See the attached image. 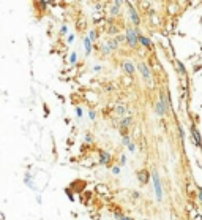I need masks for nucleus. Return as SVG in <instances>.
<instances>
[{"label": "nucleus", "mask_w": 202, "mask_h": 220, "mask_svg": "<svg viewBox=\"0 0 202 220\" xmlns=\"http://www.w3.org/2000/svg\"><path fill=\"white\" fill-rule=\"evenodd\" d=\"M60 35H68V25H62L60 27Z\"/></svg>", "instance_id": "393cba45"}, {"label": "nucleus", "mask_w": 202, "mask_h": 220, "mask_svg": "<svg viewBox=\"0 0 202 220\" xmlns=\"http://www.w3.org/2000/svg\"><path fill=\"white\" fill-rule=\"evenodd\" d=\"M137 70H139V73H141V76H142L145 84H147V86H153V74L150 71V67L145 64V62H139V64H137Z\"/></svg>", "instance_id": "f03ea898"}, {"label": "nucleus", "mask_w": 202, "mask_h": 220, "mask_svg": "<svg viewBox=\"0 0 202 220\" xmlns=\"http://www.w3.org/2000/svg\"><path fill=\"white\" fill-rule=\"evenodd\" d=\"M82 44H84V49H85V56H90L93 52V43L88 37H84L82 38Z\"/></svg>", "instance_id": "9d476101"}, {"label": "nucleus", "mask_w": 202, "mask_h": 220, "mask_svg": "<svg viewBox=\"0 0 202 220\" xmlns=\"http://www.w3.org/2000/svg\"><path fill=\"white\" fill-rule=\"evenodd\" d=\"M76 62H78V52L73 51L69 54V65H76Z\"/></svg>", "instance_id": "6ab92c4d"}, {"label": "nucleus", "mask_w": 202, "mask_h": 220, "mask_svg": "<svg viewBox=\"0 0 202 220\" xmlns=\"http://www.w3.org/2000/svg\"><path fill=\"white\" fill-rule=\"evenodd\" d=\"M127 8H128V18H130V21H131V24H133L134 27H139L142 21H141V16H139L137 10L134 8V5H128Z\"/></svg>", "instance_id": "20e7f679"}, {"label": "nucleus", "mask_w": 202, "mask_h": 220, "mask_svg": "<svg viewBox=\"0 0 202 220\" xmlns=\"http://www.w3.org/2000/svg\"><path fill=\"white\" fill-rule=\"evenodd\" d=\"M139 44L144 46L147 51H153V49H155V44H153V41H152L149 37L142 35V33H139Z\"/></svg>", "instance_id": "0eeeda50"}, {"label": "nucleus", "mask_w": 202, "mask_h": 220, "mask_svg": "<svg viewBox=\"0 0 202 220\" xmlns=\"http://www.w3.org/2000/svg\"><path fill=\"white\" fill-rule=\"evenodd\" d=\"M155 111H156V114L159 116V117H164L166 113H168L169 109L166 108V106H164V103L158 98V100H156V103H155Z\"/></svg>", "instance_id": "1a4fd4ad"}, {"label": "nucleus", "mask_w": 202, "mask_h": 220, "mask_svg": "<svg viewBox=\"0 0 202 220\" xmlns=\"http://www.w3.org/2000/svg\"><path fill=\"white\" fill-rule=\"evenodd\" d=\"M127 147H128V150H130L131 154H134V152H136V144H134V143H130Z\"/></svg>", "instance_id": "4be33fe9"}, {"label": "nucleus", "mask_w": 202, "mask_h": 220, "mask_svg": "<svg viewBox=\"0 0 202 220\" xmlns=\"http://www.w3.org/2000/svg\"><path fill=\"white\" fill-rule=\"evenodd\" d=\"M98 155H100V163L101 165H109L111 163V154L106 152V150H98Z\"/></svg>", "instance_id": "f8f14e48"}, {"label": "nucleus", "mask_w": 202, "mask_h": 220, "mask_svg": "<svg viewBox=\"0 0 202 220\" xmlns=\"http://www.w3.org/2000/svg\"><path fill=\"white\" fill-rule=\"evenodd\" d=\"M152 181H153V185H155V196H156V200L163 201V187H161V179H159V174H158L156 168L152 169Z\"/></svg>", "instance_id": "7ed1b4c3"}, {"label": "nucleus", "mask_w": 202, "mask_h": 220, "mask_svg": "<svg viewBox=\"0 0 202 220\" xmlns=\"http://www.w3.org/2000/svg\"><path fill=\"white\" fill-rule=\"evenodd\" d=\"M74 38H76V35H74V33H68V37H66V41H68L69 44H71V43H74Z\"/></svg>", "instance_id": "5701e85b"}, {"label": "nucleus", "mask_w": 202, "mask_h": 220, "mask_svg": "<svg viewBox=\"0 0 202 220\" xmlns=\"http://www.w3.org/2000/svg\"><path fill=\"white\" fill-rule=\"evenodd\" d=\"M109 15H111V18H120V6H117V5H111V8H109Z\"/></svg>", "instance_id": "2eb2a0df"}, {"label": "nucleus", "mask_w": 202, "mask_h": 220, "mask_svg": "<svg viewBox=\"0 0 202 220\" xmlns=\"http://www.w3.org/2000/svg\"><path fill=\"white\" fill-rule=\"evenodd\" d=\"M114 111H115V114L118 116V117H125L127 116V106L123 105V103H118V105H115V108H114Z\"/></svg>", "instance_id": "ddd939ff"}, {"label": "nucleus", "mask_w": 202, "mask_h": 220, "mask_svg": "<svg viewBox=\"0 0 202 220\" xmlns=\"http://www.w3.org/2000/svg\"><path fill=\"white\" fill-rule=\"evenodd\" d=\"M106 43L111 46V49H112V51H117L118 48H120V43H118L117 37H109V38L106 40Z\"/></svg>", "instance_id": "4468645a"}, {"label": "nucleus", "mask_w": 202, "mask_h": 220, "mask_svg": "<svg viewBox=\"0 0 202 220\" xmlns=\"http://www.w3.org/2000/svg\"><path fill=\"white\" fill-rule=\"evenodd\" d=\"M137 179H139V182L144 185V184L150 182V179H152V173H149V171L145 169V168H142V169H139V171H137Z\"/></svg>", "instance_id": "6e6552de"}, {"label": "nucleus", "mask_w": 202, "mask_h": 220, "mask_svg": "<svg viewBox=\"0 0 202 220\" xmlns=\"http://www.w3.org/2000/svg\"><path fill=\"white\" fill-rule=\"evenodd\" d=\"M193 70H194V73H196V71H200V70H202V65H194Z\"/></svg>", "instance_id": "7c9ffc66"}, {"label": "nucleus", "mask_w": 202, "mask_h": 220, "mask_svg": "<svg viewBox=\"0 0 202 220\" xmlns=\"http://www.w3.org/2000/svg\"><path fill=\"white\" fill-rule=\"evenodd\" d=\"M111 171H112V174H114V176H118V174H120V166H118V165H114Z\"/></svg>", "instance_id": "412c9836"}, {"label": "nucleus", "mask_w": 202, "mask_h": 220, "mask_svg": "<svg viewBox=\"0 0 202 220\" xmlns=\"http://www.w3.org/2000/svg\"><path fill=\"white\" fill-rule=\"evenodd\" d=\"M87 37H88L90 40H92V43H93V44H95L96 41H98V38H100V37H98V32H96L95 29H92V30H90Z\"/></svg>", "instance_id": "a211bd4d"}, {"label": "nucleus", "mask_w": 202, "mask_h": 220, "mask_svg": "<svg viewBox=\"0 0 202 220\" xmlns=\"http://www.w3.org/2000/svg\"><path fill=\"white\" fill-rule=\"evenodd\" d=\"M106 33H107V37H115L120 33V27H118L117 24H109L106 27Z\"/></svg>", "instance_id": "9b49d317"}, {"label": "nucleus", "mask_w": 202, "mask_h": 220, "mask_svg": "<svg viewBox=\"0 0 202 220\" xmlns=\"http://www.w3.org/2000/svg\"><path fill=\"white\" fill-rule=\"evenodd\" d=\"M197 196H199V201L202 204V187H197Z\"/></svg>", "instance_id": "c85d7f7f"}, {"label": "nucleus", "mask_w": 202, "mask_h": 220, "mask_svg": "<svg viewBox=\"0 0 202 220\" xmlns=\"http://www.w3.org/2000/svg\"><path fill=\"white\" fill-rule=\"evenodd\" d=\"M82 114H84V113H82V108H81V106H76V116H78V117L81 119Z\"/></svg>", "instance_id": "bb28decb"}, {"label": "nucleus", "mask_w": 202, "mask_h": 220, "mask_svg": "<svg viewBox=\"0 0 202 220\" xmlns=\"http://www.w3.org/2000/svg\"><path fill=\"white\" fill-rule=\"evenodd\" d=\"M191 136H193V144L196 147L202 149V136H200V132H199V128L194 125V123H191Z\"/></svg>", "instance_id": "39448f33"}, {"label": "nucleus", "mask_w": 202, "mask_h": 220, "mask_svg": "<svg viewBox=\"0 0 202 220\" xmlns=\"http://www.w3.org/2000/svg\"><path fill=\"white\" fill-rule=\"evenodd\" d=\"M130 143H131L130 136H128V135H123V138H122V144H123V146H128Z\"/></svg>", "instance_id": "aec40b11"}, {"label": "nucleus", "mask_w": 202, "mask_h": 220, "mask_svg": "<svg viewBox=\"0 0 202 220\" xmlns=\"http://www.w3.org/2000/svg\"><path fill=\"white\" fill-rule=\"evenodd\" d=\"M118 220H134V218H133V217H128V215H122V214H120Z\"/></svg>", "instance_id": "c756f323"}, {"label": "nucleus", "mask_w": 202, "mask_h": 220, "mask_svg": "<svg viewBox=\"0 0 202 220\" xmlns=\"http://www.w3.org/2000/svg\"><path fill=\"white\" fill-rule=\"evenodd\" d=\"M65 193H66V196H68L71 201L74 200V196H73V189H66V190H65Z\"/></svg>", "instance_id": "b1692460"}, {"label": "nucleus", "mask_w": 202, "mask_h": 220, "mask_svg": "<svg viewBox=\"0 0 202 220\" xmlns=\"http://www.w3.org/2000/svg\"><path fill=\"white\" fill-rule=\"evenodd\" d=\"M101 65H93V71H101Z\"/></svg>", "instance_id": "2f4dec72"}, {"label": "nucleus", "mask_w": 202, "mask_h": 220, "mask_svg": "<svg viewBox=\"0 0 202 220\" xmlns=\"http://www.w3.org/2000/svg\"><path fill=\"white\" fill-rule=\"evenodd\" d=\"M139 27H127V30H125V37H127V44L131 48V49H137L139 48Z\"/></svg>", "instance_id": "f257e3e1"}, {"label": "nucleus", "mask_w": 202, "mask_h": 220, "mask_svg": "<svg viewBox=\"0 0 202 220\" xmlns=\"http://www.w3.org/2000/svg\"><path fill=\"white\" fill-rule=\"evenodd\" d=\"M123 3H125V0H114V5H117V6H123Z\"/></svg>", "instance_id": "cd10ccee"}, {"label": "nucleus", "mask_w": 202, "mask_h": 220, "mask_svg": "<svg viewBox=\"0 0 202 220\" xmlns=\"http://www.w3.org/2000/svg\"><path fill=\"white\" fill-rule=\"evenodd\" d=\"M88 119L90 120H95L96 119V113L93 111V109H90V111H88Z\"/></svg>", "instance_id": "a878e982"}, {"label": "nucleus", "mask_w": 202, "mask_h": 220, "mask_svg": "<svg viewBox=\"0 0 202 220\" xmlns=\"http://www.w3.org/2000/svg\"><path fill=\"white\" fill-rule=\"evenodd\" d=\"M120 163H122V165L127 163V157H125V155H122V157H120Z\"/></svg>", "instance_id": "72a5a7b5"}, {"label": "nucleus", "mask_w": 202, "mask_h": 220, "mask_svg": "<svg viewBox=\"0 0 202 220\" xmlns=\"http://www.w3.org/2000/svg\"><path fill=\"white\" fill-rule=\"evenodd\" d=\"M100 51H101V54L103 56H111V52H112V49H111V46L104 41V43H101V46H100Z\"/></svg>", "instance_id": "dca6fc26"}, {"label": "nucleus", "mask_w": 202, "mask_h": 220, "mask_svg": "<svg viewBox=\"0 0 202 220\" xmlns=\"http://www.w3.org/2000/svg\"><path fill=\"white\" fill-rule=\"evenodd\" d=\"M175 64H177V68H178V73L182 74L183 78H186V68H185V65H183V62H182V60H177Z\"/></svg>", "instance_id": "f3484780"}, {"label": "nucleus", "mask_w": 202, "mask_h": 220, "mask_svg": "<svg viewBox=\"0 0 202 220\" xmlns=\"http://www.w3.org/2000/svg\"><path fill=\"white\" fill-rule=\"evenodd\" d=\"M120 67H122V70L128 74L130 78H134V74H136V67H134V64L131 60H123L122 64H120Z\"/></svg>", "instance_id": "423d86ee"}, {"label": "nucleus", "mask_w": 202, "mask_h": 220, "mask_svg": "<svg viewBox=\"0 0 202 220\" xmlns=\"http://www.w3.org/2000/svg\"><path fill=\"white\" fill-rule=\"evenodd\" d=\"M85 140H87V143H93V141H92V135H90V133L85 135Z\"/></svg>", "instance_id": "473e14b6"}]
</instances>
